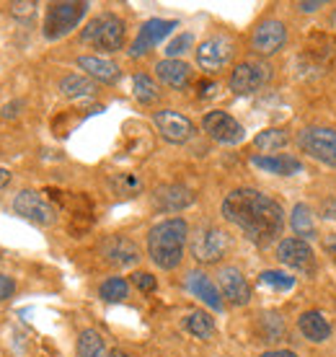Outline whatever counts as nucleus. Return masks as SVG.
<instances>
[{"label":"nucleus","mask_w":336,"mask_h":357,"mask_svg":"<svg viewBox=\"0 0 336 357\" xmlns=\"http://www.w3.org/2000/svg\"><path fill=\"white\" fill-rule=\"evenodd\" d=\"M287 45V26L277 18H266L261 21L257 29H254V36H251V50L261 57H272L277 54L282 47Z\"/></svg>","instance_id":"nucleus-12"},{"label":"nucleus","mask_w":336,"mask_h":357,"mask_svg":"<svg viewBox=\"0 0 336 357\" xmlns=\"http://www.w3.org/2000/svg\"><path fill=\"white\" fill-rule=\"evenodd\" d=\"M202 130L213 137L215 143H222V145H238L246 137L243 125H240L236 116H230L228 112H210V114H204Z\"/></svg>","instance_id":"nucleus-10"},{"label":"nucleus","mask_w":336,"mask_h":357,"mask_svg":"<svg viewBox=\"0 0 336 357\" xmlns=\"http://www.w3.org/2000/svg\"><path fill=\"white\" fill-rule=\"evenodd\" d=\"M290 225L295 236H300L303 241H313L319 236V228H316V220H313V213H310L308 205H295L290 215Z\"/></svg>","instance_id":"nucleus-23"},{"label":"nucleus","mask_w":336,"mask_h":357,"mask_svg":"<svg viewBox=\"0 0 336 357\" xmlns=\"http://www.w3.org/2000/svg\"><path fill=\"white\" fill-rule=\"evenodd\" d=\"M10 178H13V176H10V171H8V169H0V189L8 187Z\"/></svg>","instance_id":"nucleus-43"},{"label":"nucleus","mask_w":336,"mask_h":357,"mask_svg":"<svg viewBox=\"0 0 336 357\" xmlns=\"http://www.w3.org/2000/svg\"><path fill=\"white\" fill-rule=\"evenodd\" d=\"M184 329L192 334V337H197V340H213L215 337V321H213V316L210 313H204V311H192V313H186V319H184Z\"/></svg>","instance_id":"nucleus-24"},{"label":"nucleus","mask_w":336,"mask_h":357,"mask_svg":"<svg viewBox=\"0 0 336 357\" xmlns=\"http://www.w3.org/2000/svg\"><path fill=\"white\" fill-rule=\"evenodd\" d=\"M230 241L228 233L215 228V225H204L192 236V257H194L199 264H215L225 257Z\"/></svg>","instance_id":"nucleus-8"},{"label":"nucleus","mask_w":336,"mask_h":357,"mask_svg":"<svg viewBox=\"0 0 336 357\" xmlns=\"http://www.w3.org/2000/svg\"><path fill=\"white\" fill-rule=\"evenodd\" d=\"M178 24L176 21H168V18H151V21H145L135 36L132 47H130V57H142V54H148L153 47H158L163 39H166Z\"/></svg>","instance_id":"nucleus-13"},{"label":"nucleus","mask_w":336,"mask_h":357,"mask_svg":"<svg viewBox=\"0 0 336 357\" xmlns=\"http://www.w3.org/2000/svg\"><path fill=\"white\" fill-rule=\"evenodd\" d=\"M277 259L292 269H300L305 275H313V272H316L313 249H310L308 241H303V238H282V241L277 243Z\"/></svg>","instance_id":"nucleus-14"},{"label":"nucleus","mask_w":336,"mask_h":357,"mask_svg":"<svg viewBox=\"0 0 336 357\" xmlns=\"http://www.w3.org/2000/svg\"><path fill=\"white\" fill-rule=\"evenodd\" d=\"M251 163L259 171L275 174V176H295V174H303V163L298 158H292V155H254Z\"/></svg>","instance_id":"nucleus-21"},{"label":"nucleus","mask_w":336,"mask_h":357,"mask_svg":"<svg viewBox=\"0 0 336 357\" xmlns=\"http://www.w3.org/2000/svg\"><path fill=\"white\" fill-rule=\"evenodd\" d=\"M298 329L303 331V337L308 342H316V344H321V342H326L328 337H331V321H328L326 316L321 311H305L298 319Z\"/></svg>","instance_id":"nucleus-22"},{"label":"nucleus","mask_w":336,"mask_h":357,"mask_svg":"<svg viewBox=\"0 0 336 357\" xmlns=\"http://www.w3.org/2000/svg\"><path fill=\"white\" fill-rule=\"evenodd\" d=\"M60 91L62 96L68 98H86V96H93L96 93V86H93V81L91 78H86V75H65L60 81Z\"/></svg>","instance_id":"nucleus-25"},{"label":"nucleus","mask_w":336,"mask_h":357,"mask_svg":"<svg viewBox=\"0 0 336 357\" xmlns=\"http://www.w3.org/2000/svg\"><path fill=\"white\" fill-rule=\"evenodd\" d=\"M24 107H26L24 101H10V104H6V107H3L0 116H3V119H13V116L21 114V109H24Z\"/></svg>","instance_id":"nucleus-35"},{"label":"nucleus","mask_w":336,"mask_h":357,"mask_svg":"<svg viewBox=\"0 0 336 357\" xmlns=\"http://www.w3.org/2000/svg\"><path fill=\"white\" fill-rule=\"evenodd\" d=\"M124 21L116 13H101L80 31V42L91 45L98 52H119L124 47Z\"/></svg>","instance_id":"nucleus-3"},{"label":"nucleus","mask_w":336,"mask_h":357,"mask_svg":"<svg viewBox=\"0 0 336 357\" xmlns=\"http://www.w3.org/2000/svg\"><path fill=\"white\" fill-rule=\"evenodd\" d=\"M259 319H261V331H264L266 342H277L284 334V321L277 313H264Z\"/></svg>","instance_id":"nucleus-31"},{"label":"nucleus","mask_w":336,"mask_h":357,"mask_svg":"<svg viewBox=\"0 0 336 357\" xmlns=\"http://www.w3.org/2000/svg\"><path fill=\"white\" fill-rule=\"evenodd\" d=\"M112 357H130L127 352H112Z\"/></svg>","instance_id":"nucleus-44"},{"label":"nucleus","mask_w":336,"mask_h":357,"mask_svg":"<svg viewBox=\"0 0 336 357\" xmlns=\"http://www.w3.org/2000/svg\"><path fill=\"white\" fill-rule=\"evenodd\" d=\"M89 3H52L49 8H47V16H45V39L49 42H57L62 36H68L72 29L78 26L83 16L89 13Z\"/></svg>","instance_id":"nucleus-4"},{"label":"nucleus","mask_w":336,"mask_h":357,"mask_svg":"<svg viewBox=\"0 0 336 357\" xmlns=\"http://www.w3.org/2000/svg\"><path fill=\"white\" fill-rule=\"evenodd\" d=\"M323 249H326L331 257H336V233H331L326 241H323Z\"/></svg>","instance_id":"nucleus-42"},{"label":"nucleus","mask_w":336,"mask_h":357,"mask_svg":"<svg viewBox=\"0 0 336 357\" xmlns=\"http://www.w3.org/2000/svg\"><path fill=\"white\" fill-rule=\"evenodd\" d=\"M192 45H194V36H192V34H178L176 39H171V42H168V47H166L168 60H178L181 54L192 50Z\"/></svg>","instance_id":"nucleus-33"},{"label":"nucleus","mask_w":336,"mask_h":357,"mask_svg":"<svg viewBox=\"0 0 336 357\" xmlns=\"http://www.w3.org/2000/svg\"><path fill=\"white\" fill-rule=\"evenodd\" d=\"M323 215H326V218H334V220H336V197L326 199V205H323Z\"/></svg>","instance_id":"nucleus-41"},{"label":"nucleus","mask_w":336,"mask_h":357,"mask_svg":"<svg viewBox=\"0 0 336 357\" xmlns=\"http://www.w3.org/2000/svg\"><path fill=\"white\" fill-rule=\"evenodd\" d=\"M287 143H290V135L284 132V130H264V132H259L257 140H254V145H257L261 153L282 151Z\"/></svg>","instance_id":"nucleus-27"},{"label":"nucleus","mask_w":336,"mask_h":357,"mask_svg":"<svg viewBox=\"0 0 336 357\" xmlns=\"http://www.w3.org/2000/svg\"><path fill=\"white\" fill-rule=\"evenodd\" d=\"M13 290H16V282H13L10 277L0 275V301H6V298H10V295H13Z\"/></svg>","instance_id":"nucleus-36"},{"label":"nucleus","mask_w":336,"mask_h":357,"mask_svg":"<svg viewBox=\"0 0 336 357\" xmlns=\"http://www.w3.org/2000/svg\"><path fill=\"white\" fill-rule=\"evenodd\" d=\"M101 254H104V259L109 264H114V267H132L135 261L140 259V251L135 246L130 238H124V236H112L104 241L101 246Z\"/></svg>","instance_id":"nucleus-18"},{"label":"nucleus","mask_w":336,"mask_h":357,"mask_svg":"<svg viewBox=\"0 0 336 357\" xmlns=\"http://www.w3.org/2000/svg\"><path fill=\"white\" fill-rule=\"evenodd\" d=\"M127 293H130V285L124 282L122 277H109V280H104L101 287H98V295H101L107 303H122L124 298H127Z\"/></svg>","instance_id":"nucleus-30"},{"label":"nucleus","mask_w":336,"mask_h":357,"mask_svg":"<svg viewBox=\"0 0 336 357\" xmlns=\"http://www.w3.org/2000/svg\"><path fill=\"white\" fill-rule=\"evenodd\" d=\"M153 125L158 127V132L163 140H168V143H174V145H181V143H186V140H192L197 132L194 122H192L189 116L174 112V109H160V112H155V114H153Z\"/></svg>","instance_id":"nucleus-11"},{"label":"nucleus","mask_w":336,"mask_h":357,"mask_svg":"<svg viewBox=\"0 0 336 357\" xmlns=\"http://www.w3.org/2000/svg\"><path fill=\"white\" fill-rule=\"evenodd\" d=\"M220 213L230 225H236L238 231H243V236L251 243H257V246H266V243L277 241L282 236V205L277 199H272L269 195H264V192H259V189H233L222 199Z\"/></svg>","instance_id":"nucleus-1"},{"label":"nucleus","mask_w":336,"mask_h":357,"mask_svg":"<svg viewBox=\"0 0 336 357\" xmlns=\"http://www.w3.org/2000/svg\"><path fill=\"white\" fill-rule=\"evenodd\" d=\"M259 357H298V352H292V349H266Z\"/></svg>","instance_id":"nucleus-39"},{"label":"nucleus","mask_w":336,"mask_h":357,"mask_svg":"<svg viewBox=\"0 0 336 357\" xmlns=\"http://www.w3.org/2000/svg\"><path fill=\"white\" fill-rule=\"evenodd\" d=\"M189 238V225L184 218H166L148 233V257L160 269H176L184 259V246Z\"/></svg>","instance_id":"nucleus-2"},{"label":"nucleus","mask_w":336,"mask_h":357,"mask_svg":"<svg viewBox=\"0 0 336 357\" xmlns=\"http://www.w3.org/2000/svg\"><path fill=\"white\" fill-rule=\"evenodd\" d=\"M132 282L137 287H140L142 293H153V290L158 287V282H155V277H153L151 272H135V275H132Z\"/></svg>","instance_id":"nucleus-34"},{"label":"nucleus","mask_w":336,"mask_h":357,"mask_svg":"<svg viewBox=\"0 0 336 357\" xmlns=\"http://www.w3.org/2000/svg\"><path fill=\"white\" fill-rule=\"evenodd\" d=\"M217 285H220V295L230 305L251 303V285L238 267H222L217 272Z\"/></svg>","instance_id":"nucleus-15"},{"label":"nucleus","mask_w":336,"mask_h":357,"mask_svg":"<svg viewBox=\"0 0 336 357\" xmlns=\"http://www.w3.org/2000/svg\"><path fill=\"white\" fill-rule=\"evenodd\" d=\"M298 8H300L303 13H316L319 8H323V3H321V0H313V3H298Z\"/></svg>","instance_id":"nucleus-40"},{"label":"nucleus","mask_w":336,"mask_h":357,"mask_svg":"<svg viewBox=\"0 0 336 357\" xmlns=\"http://www.w3.org/2000/svg\"><path fill=\"white\" fill-rule=\"evenodd\" d=\"M155 73H158V78L166 83L168 89L174 91H184L189 89V83H192V68L184 63V60H160L155 65Z\"/></svg>","instance_id":"nucleus-19"},{"label":"nucleus","mask_w":336,"mask_h":357,"mask_svg":"<svg viewBox=\"0 0 336 357\" xmlns=\"http://www.w3.org/2000/svg\"><path fill=\"white\" fill-rule=\"evenodd\" d=\"M186 287H189V293L194 295V298H199V301H202L207 308H213L215 313H220L222 308H225L220 287L215 285L204 272H189V275H186Z\"/></svg>","instance_id":"nucleus-17"},{"label":"nucleus","mask_w":336,"mask_h":357,"mask_svg":"<svg viewBox=\"0 0 336 357\" xmlns=\"http://www.w3.org/2000/svg\"><path fill=\"white\" fill-rule=\"evenodd\" d=\"M331 26H336V8H334V13H331Z\"/></svg>","instance_id":"nucleus-45"},{"label":"nucleus","mask_w":336,"mask_h":357,"mask_svg":"<svg viewBox=\"0 0 336 357\" xmlns=\"http://www.w3.org/2000/svg\"><path fill=\"white\" fill-rule=\"evenodd\" d=\"M153 205L158 207L160 213H181L194 205V192L184 184H160L153 192Z\"/></svg>","instance_id":"nucleus-16"},{"label":"nucleus","mask_w":336,"mask_h":357,"mask_svg":"<svg viewBox=\"0 0 336 357\" xmlns=\"http://www.w3.org/2000/svg\"><path fill=\"white\" fill-rule=\"evenodd\" d=\"M298 148L308 158L323 163V166H336V130L331 127H305L298 132Z\"/></svg>","instance_id":"nucleus-5"},{"label":"nucleus","mask_w":336,"mask_h":357,"mask_svg":"<svg viewBox=\"0 0 336 357\" xmlns=\"http://www.w3.org/2000/svg\"><path fill=\"white\" fill-rule=\"evenodd\" d=\"M272 78V70H269V65L264 63H240L233 68L230 73V91L236 93V96H251V93H257L261 91L269 83Z\"/></svg>","instance_id":"nucleus-9"},{"label":"nucleus","mask_w":336,"mask_h":357,"mask_svg":"<svg viewBox=\"0 0 336 357\" xmlns=\"http://www.w3.org/2000/svg\"><path fill=\"white\" fill-rule=\"evenodd\" d=\"M259 285L269 287V290H277V293H287L295 287V277L282 272V269H266L259 275Z\"/></svg>","instance_id":"nucleus-28"},{"label":"nucleus","mask_w":336,"mask_h":357,"mask_svg":"<svg viewBox=\"0 0 336 357\" xmlns=\"http://www.w3.org/2000/svg\"><path fill=\"white\" fill-rule=\"evenodd\" d=\"M199 98H210V96H215L217 93V83H213V81H202L199 86Z\"/></svg>","instance_id":"nucleus-38"},{"label":"nucleus","mask_w":336,"mask_h":357,"mask_svg":"<svg viewBox=\"0 0 336 357\" xmlns=\"http://www.w3.org/2000/svg\"><path fill=\"white\" fill-rule=\"evenodd\" d=\"M36 8V3H10V10L16 13V16H31Z\"/></svg>","instance_id":"nucleus-37"},{"label":"nucleus","mask_w":336,"mask_h":357,"mask_svg":"<svg viewBox=\"0 0 336 357\" xmlns=\"http://www.w3.org/2000/svg\"><path fill=\"white\" fill-rule=\"evenodd\" d=\"M78 357H107L104 337L96 329H83L78 337Z\"/></svg>","instance_id":"nucleus-26"},{"label":"nucleus","mask_w":336,"mask_h":357,"mask_svg":"<svg viewBox=\"0 0 336 357\" xmlns=\"http://www.w3.org/2000/svg\"><path fill=\"white\" fill-rule=\"evenodd\" d=\"M78 68L80 70H86L89 78H96L101 83H116L119 81V65L112 63V60H104V57H96V54H83L78 57Z\"/></svg>","instance_id":"nucleus-20"},{"label":"nucleus","mask_w":336,"mask_h":357,"mask_svg":"<svg viewBox=\"0 0 336 357\" xmlns=\"http://www.w3.org/2000/svg\"><path fill=\"white\" fill-rule=\"evenodd\" d=\"M132 93H135V98H137L140 104H155V101L160 98L158 86L153 83V78L142 75V73L132 78Z\"/></svg>","instance_id":"nucleus-29"},{"label":"nucleus","mask_w":336,"mask_h":357,"mask_svg":"<svg viewBox=\"0 0 336 357\" xmlns=\"http://www.w3.org/2000/svg\"><path fill=\"white\" fill-rule=\"evenodd\" d=\"M13 210H16V215H21L24 220H29V223H34V225H42V228L57 223V207H54L49 199H45L39 192H31V189H24V192H18V195L13 197Z\"/></svg>","instance_id":"nucleus-6"},{"label":"nucleus","mask_w":336,"mask_h":357,"mask_svg":"<svg viewBox=\"0 0 336 357\" xmlns=\"http://www.w3.org/2000/svg\"><path fill=\"white\" fill-rule=\"evenodd\" d=\"M112 187H114V192L119 197H132V195H137V192H140L142 184H140V178H137V176L119 174V176L112 178Z\"/></svg>","instance_id":"nucleus-32"},{"label":"nucleus","mask_w":336,"mask_h":357,"mask_svg":"<svg viewBox=\"0 0 336 357\" xmlns=\"http://www.w3.org/2000/svg\"><path fill=\"white\" fill-rule=\"evenodd\" d=\"M236 54V42L225 34L207 36L202 45L197 47V65L204 73H220L222 68H228L230 60Z\"/></svg>","instance_id":"nucleus-7"}]
</instances>
